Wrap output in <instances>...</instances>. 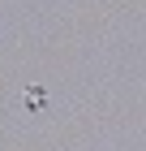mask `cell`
I'll use <instances>...</instances> for the list:
<instances>
[{
  "mask_svg": "<svg viewBox=\"0 0 146 151\" xmlns=\"http://www.w3.org/2000/svg\"><path fill=\"white\" fill-rule=\"evenodd\" d=\"M47 104V95L39 91V86H30V91H26V108H43Z\"/></svg>",
  "mask_w": 146,
  "mask_h": 151,
  "instance_id": "obj_1",
  "label": "cell"
}]
</instances>
